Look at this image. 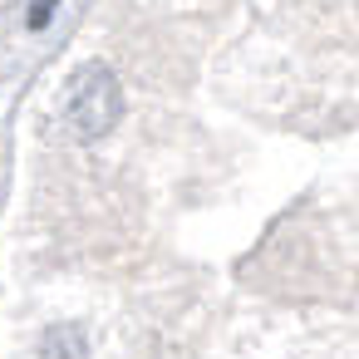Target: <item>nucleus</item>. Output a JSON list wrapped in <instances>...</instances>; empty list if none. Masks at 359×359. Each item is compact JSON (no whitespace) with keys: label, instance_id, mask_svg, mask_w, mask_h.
I'll use <instances>...</instances> for the list:
<instances>
[{"label":"nucleus","instance_id":"1","mask_svg":"<svg viewBox=\"0 0 359 359\" xmlns=\"http://www.w3.org/2000/svg\"><path fill=\"white\" fill-rule=\"evenodd\" d=\"M118 114H123V89H118V79H114L104 65L79 69L74 84H69V94H65V123H69V133L84 138V143H94V138H104V133L118 123Z\"/></svg>","mask_w":359,"mask_h":359},{"label":"nucleus","instance_id":"2","mask_svg":"<svg viewBox=\"0 0 359 359\" xmlns=\"http://www.w3.org/2000/svg\"><path fill=\"white\" fill-rule=\"evenodd\" d=\"M84 330L79 325H50L40 339V359H84Z\"/></svg>","mask_w":359,"mask_h":359}]
</instances>
